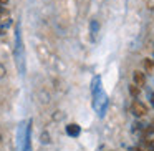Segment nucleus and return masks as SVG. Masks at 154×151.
I'll use <instances>...</instances> for the list:
<instances>
[{
  "mask_svg": "<svg viewBox=\"0 0 154 151\" xmlns=\"http://www.w3.org/2000/svg\"><path fill=\"white\" fill-rule=\"evenodd\" d=\"M96 33H98V22L93 20L91 22V37H93V40H96Z\"/></svg>",
  "mask_w": 154,
  "mask_h": 151,
  "instance_id": "obj_8",
  "label": "nucleus"
},
{
  "mask_svg": "<svg viewBox=\"0 0 154 151\" xmlns=\"http://www.w3.org/2000/svg\"><path fill=\"white\" fill-rule=\"evenodd\" d=\"M5 4H8V0H0V5H5Z\"/></svg>",
  "mask_w": 154,
  "mask_h": 151,
  "instance_id": "obj_12",
  "label": "nucleus"
},
{
  "mask_svg": "<svg viewBox=\"0 0 154 151\" xmlns=\"http://www.w3.org/2000/svg\"><path fill=\"white\" fill-rule=\"evenodd\" d=\"M23 151H32V143L30 144H27V146H25V149Z\"/></svg>",
  "mask_w": 154,
  "mask_h": 151,
  "instance_id": "obj_11",
  "label": "nucleus"
},
{
  "mask_svg": "<svg viewBox=\"0 0 154 151\" xmlns=\"http://www.w3.org/2000/svg\"><path fill=\"white\" fill-rule=\"evenodd\" d=\"M98 83H100V78L96 77L93 80V87H91V90H93V96H94L93 106H94V110H96V111H100V115H103V111L106 110L108 100H106V95L103 93V90L98 87Z\"/></svg>",
  "mask_w": 154,
  "mask_h": 151,
  "instance_id": "obj_2",
  "label": "nucleus"
},
{
  "mask_svg": "<svg viewBox=\"0 0 154 151\" xmlns=\"http://www.w3.org/2000/svg\"><path fill=\"white\" fill-rule=\"evenodd\" d=\"M143 67H144V71H146V73H154V60H151V58H144Z\"/></svg>",
  "mask_w": 154,
  "mask_h": 151,
  "instance_id": "obj_6",
  "label": "nucleus"
},
{
  "mask_svg": "<svg viewBox=\"0 0 154 151\" xmlns=\"http://www.w3.org/2000/svg\"><path fill=\"white\" fill-rule=\"evenodd\" d=\"M40 140H42V143H43V144H48V143H50V134H48L47 131H43L42 136H40Z\"/></svg>",
  "mask_w": 154,
  "mask_h": 151,
  "instance_id": "obj_9",
  "label": "nucleus"
},
{
  "mask_svg": "<svg viewBox=\"0 0 154 151\" xmlns=\"http://www.w3.org/2000/svg\"><path fill=\"white\" fill-rule=\"evenodd\" d=\"M81 133V128H80V124H76V123H71V124H68L66 126V134L68 136H78V134Z\"/></svg>",
  "mask_w": 154,
  "mask_h": 151,
  "instance_id": "obj_5",
  "label": "nucleus"
},
{
  "mask_svg": "<svg viewBox=\"0 0 154 151\" xmlns=\"http://www.w3.org/2000/svg\"><path fill=\"white\" fill-rule=\"evenodd\" d=\"M129 93H131V96H133V98H137L141 95V87H137L136 83L131 85V87H129Z\"/></svg>",
  "mask_w": 154,
  "mask_h": 151,
  "instance_id": "obj_7",
  "label": "nucleus"
},
{
  "mask_svg": "<svg viewBox=\"0 0 154 151\" xmlns=\"http://www.w3.org/2000/svg\"><path fill=\"white\" fill-rule=\"evenodd\" d=\"M0 15H2V12H0Z\"/></svg>",
  "mask_w": 154,
  "mask_h": 151,
  "instance_id": "obj_13",
  "label": "nucleus"
},
{
  "mask_svg": "<svg viewBox=\"0 0 154 151\" xmlns=\"http://www.w3.org/2000/svg\"><path fill=\"white\" fill-rule=\"evenodd\" d=\"M131 111H133L136 116H146L147 115V106L144 103H141V101H133V105H131Z\"/></svg>",
  "mask_w": 154,
  "mask_h": 151,
  "instance_id": "obj_3",
  "label": "nucleus"
},
{
  "mask_svg": "<svg viewBox=\"0 0 154 151\" xmlns=\"http://www.w3.org/2000/svg\"><path fill=\"white\" fill-rule=\"evenodd\" d=\"M133 78H134V83H136L137 87H144V85H146V73H143V71L136 70L133 73Z\"/></svg>",
  "mask_w": 154,
  "mask_h": 151,
  "instance_id": "obj_4",
  "label": "nucleus"
},
{
  "mask_svg": "<svg viewBox=\"0 0 154 151\" xmlns=\"http://www.w3.org/2000/svg\"><path fill=\"white\" fill-rule=\"evenodd\" d=\"M15 65L20 75H25L27 71V63H25V50H23V42H22V32H20V25L15 27Z\"/></svg>",
  "mask_w": 154,
  "mask_h": 151,
  "instance_id": "obj_1",
  "label": "nucleus"
},
{
  "mask_svg": "<svg viewBox=\"0 0 154 151\" xmlns=\"http://www.w3.org/2000/svg\"><path fill=\"white\" fill-rule=\"evenodd\" d=\"M4 77H5V67L0 65V78H4Z\"/></svg>",
  "mask_w": 154,
  "mask_h": 151,
  "instance_id": "obj_10",
  "label": "nucleus"
}]
</instances>
